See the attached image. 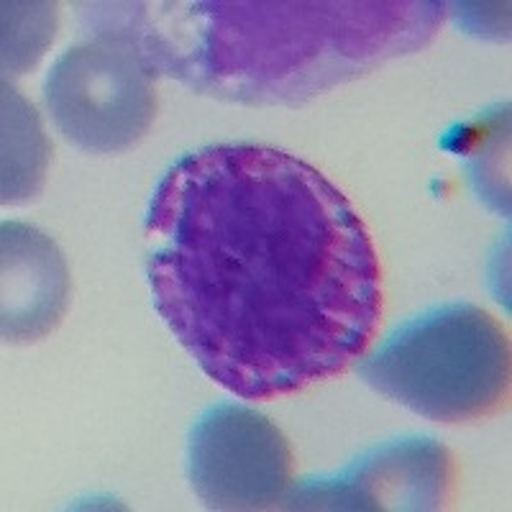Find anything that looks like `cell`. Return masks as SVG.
<instances>
[{
    "mask_svg": "<svg viewBox=\"0 0 512 512\" xmlns=\"http://www.w3.org/2000/svg\"><path fill=\"white\" fill-rule=\"evenodd\" d=\"M361 379L420 418L474 423L510 395V341L472 303L433 308L402 323L359 364Z\"/></svg>",
    "mask_w": 512,
    "mask_h": 512,
    "instance_id": "3957f363",
    "label": "cell"
},
{
    "mask_svg": "<svg viewBox=\"0 0 512 512\" xmlns=\"http://www.w3.org/2000/svg\"><path fill=\"white\" fill-rule=\"evenodd\" d=\"M57 29L54 3H3V70L24 75L41 59Z\"/></svg>",
    "mask_w": 512,
    "mask_h": 512,
    "instance_id": "9c48e42d",
    "label": "cell"
},
{
    "mask_svg": "<svg viewBox=\"0 0 512 512\" xmlns=\"http://www.w3.org/2000/svg\"><path fill=\"white\" fill-rule=\"evenodd\" d=\"M292 461L285 433L236 402L205 410L187 441V477L210 510H272L290 492Z\"/></svg>",
    "mask_w": 512,
    "mask_h": 512,
    "instance_id": "5b68a950",
    "label": "cell"
},
{
    "mask_svg": "<svg viewBox=\"0 0 512 512\" xmlns=\"http://www.w3.org/2000/svg\"><path fill=\"white\" fill-rule=\"evenodd\" d=\"M144 236L159 318L231 395L308 390L344 374L377 336L372 233L295 154L259 144L185 154L159 180Z\"/></svg>",
    "mask_w": 512,
    "mask_h": 512,
    "instance_id": "6da1fadb",
    "label": "cell"
},
{
    "mask_svg": "<svg viewBox=\"0 0 512 512\" xmlns=\"http://www.w3.org/2000/svg\"><path fill=\"white\" fill-rule=\"evenodd\" d=\"M85 29L136 54L154 75L244 105H300L441 29L446 3H95Z\"/></svg>",
    "mask_w": 512,
    "mask_h": 512,
    "instance_id": "7a4b0ae2",
    "label": "cell"
},
{
    "mask_svg": "<svg viewBox=\"0 0 512 512\" xmlns=\"http://www.w3.org/2000/svg\"><path fill=\"white\" fill-rule=\"evenodd\" d=\"M454 456L436 438L382 443L333 477L290 487V510H441L454 500Z\"/></svg>",
    "mask_w": 512,
    "mask_h": 512,
    "instance_id": "8992f818",
    "label": "cell"
},
{
    "mask_svg": "<svg viewBox=\"0 0 512 512\" xmlns=\"http://www.w3.org/2000/svg\"><path fill=\"white\" fill-rule=\"evenodd\" d=\"M44 100L59 134L90 154L126 152L157 116L154 72L131 49L98 36L62 52Z\"/></svg>",
    "mask_w": 512,
    "mask_h": 512,
    "instance_id": "277c9868",
    "label": "cell"
},
{
    "mask_svg": "<svg viewBox=\"0 0 512 512\" xmlns=\"http://www.w3.org/2000/svg\"><path fill=\"white\" fill-rule=\"evenodd\" d=\"M0 326L8 344H34L62 323L70 269L47 233L21 221L0 228Z\"/></svg>",
    "mask_w": 512,
    "mask_h": 512,
    "instance_id": "52a82bcc",
    "label": "cell"
},
{
    "mask_svg": "<svg viewBox=\"0 0 512 512\" xmlns=\"http://www.w3.org/2000/svg\"><path fill=\"white\" fill-rule=\"evenodd\" d=\"M52 146L34 105L3 82V203H26L44 187Z\"/></svg>",
    "mask_w": 512,
    "mask_h": 512,
    "instance_id": "ba28073f",
    "label": "cell"
}]
</instances>
